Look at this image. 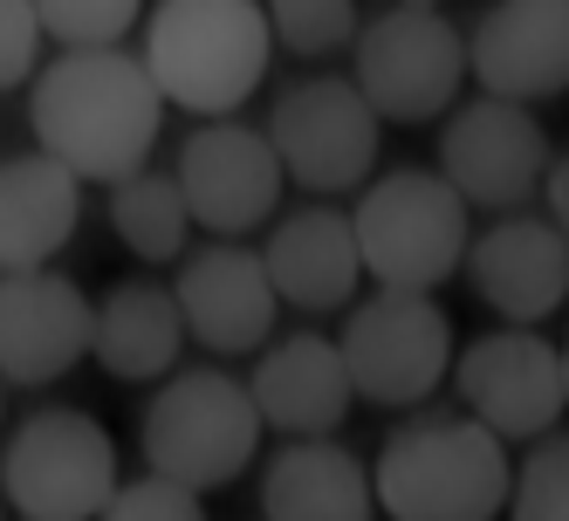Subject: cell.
Wrapping results in <instances>:
<instances>
[{
	"instance_id": "d6986e66",
	"label": "cell",
	"mask_w": 569,
	"mask_h": 521,
	"mask_svg": "<svg viewBox=\"0 0 569 521\" xmlns=\"http://www.w3.org/2000/svg\"><path fill=\"white\" fill-rule=\"evenodd\" d=\"M261 521H378L371 467L337 447V432L289 439L261 467Z\"/></svg>"
},
{
	"instance_id": "4dcf8cb0",
	"label": "cell",
	"mask_w": 569,
	"mask_h": 521,
	"mask_svg": "<svg viewBox=\"0 0 569 521\" xmlns=\"http://www.w3.org/2000/svg\"><path fill=\"white\" fill-rule=\"evenodd\" d=\"M0 405H8V378H0Z\"/></svg>"
},
{
	"instance_id": "f1b7e54d",
	"label": "cell",
	"mask_w": 569,
	"mask_h": 521,
	"mask_svg": "<svg viewBox=\"0 0 569 521\" xmlns=\"http://www.w3.org/2000/svg\"><path fill=\"white\" fill-rule=\"evenodd\" d=\"M562 391H569V343H562Z\"/></svg>"
},
{
	"instance_id": "83f0119b",
	"label": "cell",
	"mask_w": 569,
	"mask_h": 521,
	"mask_svg": "<svg viewBox=\"0 0 569 521\" xmlns=\"http://www.w3.org/2000/svg\"><path fill=\"white\" fill-rule=\"evenodd\" d=\"M542 199H549V220L562 227V240H569V151H556L549 158V172H542Z\"/></svg>"
},
{
	"instance_id": "603a6c76",
	"label": "cell",
	"mask_w": 569,
	"mask_h": 521,
	"mask_svg": "<svg viewBox=\"0 0 569 521\" xmlns=\"http://www.w3.org/2000/svg\"><path fill=\"white\" fill-rule=\"evenodd\" d=\"M508 521H569V432H542L508 480Z\"/></svg>"
},
{
	"instance_id": "3957f363",
	"label": "cell",
	"mask_w": 569,
	"mask_h": 521,
	"mask_svg": "<svg viewBox=\"0 0 569 521\" xmlns=\"http://www.w3.org/2000/svg\"><path fill=\"white\" fill-rule=\"evenodd\" d=\"M138 62L166 97V110L207 124V117H233L261 90L274 62V28L261 0H158Z\"/></svg>"
},
{
	"instance_id": "d4e9b609",
	"label": "cell",
	"mask_w": 569,
	"mask_h": 521,
	"mask_svg": "<svg viewBox=\"0 0 569 521\" xmlns=\"http://www.w3.org/2000/svg\"><path fill=\"white\" fill-rule=\"evenodd\" d=\"M138 14L144 0H34V21L62 49H110L138 28Z\"/></svg>"
},
{
	"instance_id": "f546056e",
	"label": "cell",
	"mask_w": 569,
	"mask_h": 521,
	"mask_svg": "<svg viewBox=\"0 0 569 521\" xmlns=\"http://www.w3.org/2000/svg\"><path fill=\"white\" fill-rule=\"evenodd\" d=\"M412 8H446V0H412Z\"/></svg>"
},
{
	"instance_id": "7c38bea8",
	"label": "cell",
	"mask_w": 569,
	"mask_h": 521,
	"mask_svg": "<svg viewBox=\"0 0 569 521\" xmlns=\"http://www.w3.org/2000/svg\"><path fill=\"white\" fill-rule=\"evenodd\" d=\"M172 179L186 192L192 227H207L220 240L254 233L261 220H274L281 186H289V179H281V158H274L268 131L233 124V117H207V124L179 144Z\"/></svg>"
},
{
	"instance_id": "484cf974",
	"label": "cell",
	"mask_w": 569,
	"mask_h": 521,
	"mask_svg": "<svg viewBox=\"0 0 569 521\" xmlns=\"http://www.w3.org/2000/svg\"><path fill=\"white\" fill-rule=\"evenodd\" d=\"M97 521H207V494L179 488V480H166V473L117 480V494L103 501Z\"/></svg>"
},
{
	"instance_id": "ba28073f",
	"label": "cell",
	"mask_w": 569,
	"mask_h": 521,
	"mask_svg": "<svg viewBox=\"0 0 569 521\" xmlns=\"http://www.w3.org/2000/svg\"><path fill=\"white\" fill-rule=\"evenodd\" d=\"M343 371L363 405H426L453 371V315L426 289H378L343 315Z\"/></svg>"
},
{
	"instance_id": "cb8c5ba5",
	"label": "cell",
	"mask_w": 569,
	"mask_h": 521,
	"mask_svg": "<svg viewBox=\"0 0 569 521\" xmlns=\"http://www.w3.org/2000/svg\"><path fill=\"white\" fill-rule=\"evenodd\" d=\"M261 14L289 56H337L357 34V0H261Z\"/></svg>"
},
{
	"instance_id": "30bf717a",
	"label": "cell",
	"mask_w": 569,
	"mask_h": 521,
	"mask_svg": "<svg viewBox=\"0 0 569 521\" xmlns=\"http://www.w3.org/2000/svg\"><path fill=\"white\" fill-rule=\"evenodd\" d=\"M549 131L536 124V110L515 97H473L446 110V138H439V179L453 186L467 207L480 213H515L542 192L549 172Z\"/></svg>"
},
{
	"instance_id": "5bb4252c",
	"label": "cell",
	"mask_w": 569,
	"mask_h": 521,
	"mask_svg": "<svg viewBox=\"0 0 569 521\" xmlns=\"http://www.w3.org/2000/svg\"><path fill=\"white\" fill-rule=\"evenodd\" d=\"M473 274V295L501 315V323H549V315L569 302V240L556 220L542 213H495L480 240H467V261Z\"/></svg>"
},
{
	"instance_id": "7402d4cb",
	"label": "cell",
	"mask_w": 569,
	"mask_h": 521,
	"mask_svg": "<svg viewBox=\"0 0 569 521\" xmlns=\"http://www.w3.org/2000/svg\"><path fill=\"white\" fill-rule=\"evenodd\" d=\"M110 227H117V240H124L138 261H179L186 254V233H192L179 179L172 172H151V166L110 179Z\"/></svg>"
},
{
	"instance_id": "9a60e30c",
	"label": "cell",
	"mask_w": 569,
	"mask_h": 521,
	"mask_svg": "<svg viewBox=\"0 0 569 521\" xmlns=\"http://www.w3.org/2000/svg\"><path fill=\"white\" fill-rule=\"evenodd\" d=\"M172 302H179V323H186V343L213 350V357H248L274 337V282L254 248H199V254H179V282H172Z\"/></svg>"
},
{
	"instance_id": "5b68a950",
	"label": "cell",
	"mask_w": 569,
	"mask_h": 521,
	"mask_svg": "<svg viewBox=\"0 0 569 521\" xmlns=\"http://www.w3.org/2000/svg\"><path fill=\"white\" fill-rule=\"evenodd\" d=\"M261 432L268 425L254 412L248 384L233 371H213V364L166 371V391L144 405V425H138L144 467L179 480L192 494H213V488L248 473L254 453H261Z\"/></svg>"
},
{
	"instance_id": "6da1fadb",
	"label": "cell",
	"mask_w": 569,
	"mask_h": 521,
	"mask_svg": "<svg viewBox=\"0 0 569 521\" xmlns=\"http://www.w3.org/2000/svg\"><path fill=\"white\" fill-rule=\"evenodd\" d=\"M28 83H34V97H28L34 151H49L83 186L90 179L110 186V179L151 166V144L166 131V97H158V83L124 42L62 49Z\"/></svg>"
},
{
	"instance_id": "7a4b0ae2",
	"label": "cell",
	"mask_w": 569,
	"mask_h": 521,
	"mask_svg": "<svg viewBox=\"0 0 569 521\" xmlns=\"http://www.w3.org/2000/svg\"><path fill=\"white\" fill-rule=\"evenodd\" d=\"M508 480V439H495L473 412L405 419L371 460V494L385 521H501Z\"/></svg>"
},
{
	"instance_id": "8fae6325",
	"label": "cell",
	"mask_w": 569,
	"mask_h": 521,
	"mask_svg": "<svg viewBox=\"0 0 569 521\" xmlns=\"http://www.w3.org/2000/svg\"><path fill=\"white\" fill-rule=\"evenodd\" d=\"M453 391L460 405L495 432V439H542L556 432V419L569 412V391H562V350L549 337H536V323H508V330H487L467 350H453Z\"/></svg>"
},
{
	"instance_id": "2e32d148",
	"label": "cell",
	"mask_w": 569,
	"mask_h": 521,
	"mask_svg": "<svg viewBox=\"0 0 569 521\" xmlns=\"http://www.w3.org/2000/svg\"><path fill=\"white\" fill-rule=\"evenodd\" d=\"M467 76L487 97L542 103L569 90V0H495L467 34Z\"/></svg>"
},
{
	"instance_id": "8992f818",
	"label": "cell",
	"mask_w": 569,
	"mask_h": 521,
	"mask_svg": "<svg viewBox=\"0 0 569 521\" xmlns=\"http://www.w3.org/2000/svg\"><path fill=\"white\" fill-rule=\"evenodd\" d=\"M357 76L385 124H432L460 103L467 90V34L460 21H446L439 8H412V0H391L378 21H363L357 34Z\"/></svg>"
},
{
	"instance_id": "e0dca14e",
	"label": "cell",
	"mask_w": 569,
	"mask_h": 521,
	"mask_svg": "<svg viewBox=\"0 0 569 521\" xmlns=\"http://www.w3.org/2000/svg\"><path fill=\"white\" fill-rule=\"evenodd\" d=\"M248 398H254L261 425H274L281 439H322V432H337L350 419V405H357L337 337H316V330L268 337Z\"/></svg>"
},
{
	"instance_id": "4fadbf2b",
	"label": "cell",
	"mask_w": 569,
	"mask_h": 521,
	"mask_svg": "<svg viewBox=\"0 0 569 521\" xmlns=\"http://www.w3.org/2000/svg\"><path fill=\"white\" fill-rule=\"evenodd\" d=\"M90 357V295L49 268L0 274V378L8 384H56Z\"/></svg>"
},
{
	"instance_id": "9c48e42d",
	"label": "cell",
	"mask_w": 569,
	"mask_h": 521,
	"mask_svg": "<svg viewBox=\"0 0 569 521\" xmlns=\"http://www.w3.org/2000/svg\"><path fill=\"white\" fill-rule=\"evenodd\" d=\"M268 144L281 158V179L302 192H357L378 166L385 117L363 103L350 76H309L268 103Z\"/></svg>"
},
{
	"instance_id": "ffe728a7",
	"label": "cell",
	"mask_w": 569,
	"mask_h": 521,
	"mask_svg": "<svg viewBox=\"0 0 569 521\" xmlns=\"http://www.w3.org/2000/svg\"><path fill=\"white\" fill-rule=\"evenodd\" d=\"M83 227V179L49 151L0 158V274L49 268Z\"/></svg>"
},
{
	"instance_id": "1f68e13d",
	"label": "cell",
	"mask_w": 569,
	"mask_h": 521,
	"mask_svg": "<svg viewBox=\"0 0 569 521\" xmlns=\"http://www.w3.org/2000/svg\"><path fill=\"white\" fill-rule=\"evenodd\" d=\"M0 521H8V494H0Z\"/></svg>"
},
{
	"instance_id": "44dd1931",
	"label": "cell",
	"mask_w": 569,
	"mask_h": 521,
	"mask_svg": "<svg viewBox=\"0 0 569 521\" xmlns=\"http://www.w3.org/2000/svg\"><path fill=\"white\" fill-rule=\"evenodd\" d=\"M179 350H186V323H179V302L166 282L131 274V282H110L103 302L90 309V357L117 384L179 371Z\"/></svg>"
},
{
	"instance_id": "277c9868",
	"label": "cell",
	"mask_w": 569,
	"mask_h": 521,
	"mask_svg": "<svg viewBox=\"0 0 569 521\" xmlns=\"http://www.w3.org/2000/svg\"><path fill=\"white\" fill-rule=\"evenodd\" d=\"M350 227H357V261L378 289H426L432 295L467 261L473 207L439 179V166L432 172L398 166V172L363 186Z\"/></svg>"
},
{
	"instance_id": "4316f807",
	"label": "cell",
	"mask_w": 569,
	"mask_h": 521,
	"mask_svg": "<svg viewBox=\"0 0 569 521\" xmlns=\"http://www.w3.org/2000/svg\"><path fill=\"white\" fill-rule=\"evenodd\" d=\"M42 21H34V0H0V90H21L34 69H42Z\"/></svg>"
},
{
	"instance_id": "ac0fdd59",
	"label": "cell",
	"mask_w": 569,
	"mask_h": 521,
	"mask_svg": "<svg viewBox=\"0 0 569 521\" xmlns=\"http://www.w3.org/2000/svg\"><path fill=\"white\" fill-rule=\"evenodd\" d=\"M261 268H268L281 309H302V315L350 309V302H357V282H363L350 213L330 207V199H316V207L274 220L268 248H261Z\"/></svg>"
},
{
	"instance_id": "52a82bcc",
	"label": "cell",
	"mask_w": 569,
	"mask_h": 521,
	"mask_svg": "<svg viewBox=\"0 0 569 521\" xmlns=\"http://www.w3.org/2000/svg\"><path fill=\"white\" fill-rule=\"evenodd\" d=\"M0 494L21 521H97L117 494V439L76 405L34 412L0 453Z\"/></svg>"
}]
</instances>
